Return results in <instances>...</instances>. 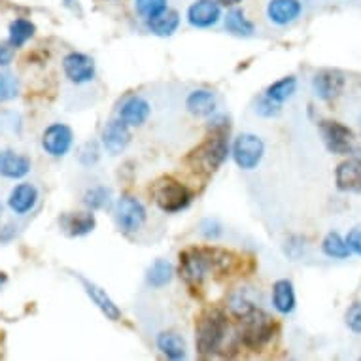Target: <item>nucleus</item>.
<instances>
[{
	"instance_id": "obj_1",
	"label": "nucleus",
	"mask_w": 361,
	"mask_h": 361,
	"mask_svg": "<svg viewBox=\"0 0 361 361\" xmlns=\"http://www.w3.org/2000/svg\"><path fill=\"white\" fill-rule=\"evenodd\" d=\"M210 137L204 142L195 148L188 157L190 163L195 171L210 174L218 169L229 154V146H227V133H229V121L225 118H216L210 121Z\"/></svg>"
},
{
	"instance_id": "obj_2",
	"label": "nucleus",
	"mask_w": 361,
	"mask_h": 361,
	"mask_svg": "<svg viewBox=\"0 0 361 361\" xmlns=\"http://www.w3.org/2000/svg\"><path fill=\"white\" fill-rule=\"evenodd\" d=\"M227 335V318L218 308H208L199 316L195 324V344L201 355L218 352Z\"/></svg>"
},
{
	"instance_id": "obj_3",
	"label": "nucleus",
	"mask_w": 361,
	"mask_h": 361,
	"mask_svg": "<svg viewBox=\"0 0 361 361\" xmlns=\"http://www.w3.org/2000/svg\"><path fill=\"white\" fill-rule=\"evenodd\" d=\"M276 326L273 318L255 307L250 312L238 316V338L250 350H261L274 337Z\"/></svg>"
},
{
	"instance_id": "obj_4",
	"label": "nucleus",
	"mask_w": 361,
	"mask_h": 361,
	"mask_svg": "<svg viewBox=\"0 0 361 361\" xmlns=\"http://www.w3.org/2000/svg\"><path fill=\"white\" fill-rule=\"evenodd\" d=\"M154 201L163 212L174 214L184 210L191 202L190 190L174 178H161L154 185Z\"/></svg>"
},
{
	"instance_id": "obj_5",
	"label": "nucleus",
	"mask_w": 361,
	"mask_h": 361,
	"mask_svg": "<svg viewBox=\"0 0 361 361\" xmlns=\"http://www.w3.org/2000/svg\"><path fill=\"white\" fill-rule=\"evenodd\" d=\"M208 271H212L210 248H193L180 254V274L185 282L199 284Z\"/></svg>"
},
{
	"instance_id": "obj_6",
	"label": "nucleus",
	"mask_w": 361,
	"mask_h": 361,
	"mask_svg": "<svg viewBox=\"0 0 361 361\" xmlns=\"http://www.w3.org/2000/svg\"><path fill=\"white\" fill-rule=\"evenodd\" d=\"M263 154H265L263 140L255 135H250V133H244V135L237 137V140L233 144V157L244 171H252L259 165Z\"/></svg>"
},
{
	"instance_id": "obj_7",
	"label": "nucleus",
	"mask_w": 361,
	"mask_h": 361,
	"mask_svg": "<svg viewBox=\"0 0 361 361\" xmlns=\"http://www.w3.org/2000/svg\"><path fill=\"white\" fill-rule=\"evenodd\" d=\"M320 133L326 148L331 154L348 155L354 146V133L338 121H322Z\"/></svg>"
},
{
	"instance_id": "obj_8",
	"label": "nucleus",
	"mask_w": 361,
	"mask_h": 361,
	"mask_svg": "<svg viewBox=\"0 0 361 361\" xmlns=\"http://www.w3.org/2000/svg\"><path fill=\"white\" fill-rule=\"evenodd\" d=\"M116 221L123 233H137L146 221V208L135 197L123 195L116 208Z\"/></svg>"
},
{
	"instance_id": "obj_9",
	"label": "nucleus",
	"mask_w": 361,
	"mask_h": 361,
	"mask_svg": "<svg viewBox=\"0 0 361 361\" xmlns=\"http://www.w3.org/2000/svg\"><path fill=\"white\" fill-rule=\"evenodd\" d=\"M344 85H346L344 74L341 71H333V68L318 71L312 78L314 95L322 101H331V99L341 95Z\"/></svg>"
},
{
	"instance_id": "obj_10",
	"label": "nucleus",
	"mask_w": 361,
	"mask_h": 361,
	"mask_svg": "<svg viewBox=\"0 0 361 361\" xmlns=\"http://www.w3.org/2000/svg\"><path fill=\"white\" fill-rule=\"evenodd\" d=\"M72 138L74 137H72L71 127L63 123H54L49 125L42 135V148L46 154L54 155V157H63L71 149Z\"/></svg>"
},
{
	"instance_id": "obj_11",
	"label": "nucleus",
	"mask_w": 361,
	"mask_h": 361,
	"mask_svg": "<svg viewBox=\"0 0 361 361\" xmlns=\"http://www.w3.org/2000/svg\"><path fill=\"white\" fill-rule=\"evenodd\" d=\"M219 18H221V8L218 0H195L188 8V21L191 27H197V29L214 27Z\"/></svg>"
},
{
	"instance_id": "obj_12",
	"label": "nucleus",
	"mask_w": 361,
	"mask_h": 361,
	"mask_svg": "<svg viewBox=\"0 0 361 361\" xmlns=\"http://www.w3.org/2000/svg\"><path fill=\"white\" fill-rule=\"evenodd\" d=\"M63 68H65L66 78L72 83L91 82L95 76V61L83 54L66 55L65 61H63Z\"/></svg>"
},
{
	"instance_id": "obj_13",
	"label": "nucleus",
	"mask_w": 361,
	"mask_h": 361,
	"mask_svg": "<svg viewBox=\"0 0 361 361\" xmlns=\"http://www.w3.org/2000/svg\"><path fill=\"white\" fill-rule=\"evenodd\" d=\"M302 4L301 0H271L267 4V18L279 27L293 23L301 18Z\"/></svg>"
},
{
	"instance_id": "obj_14",
	"label": "nucleus",
	"mask_w": 361,
	"mask_h": 361,
	"mask_svg": "<svg viewBox=\"0 0 361 361\" xmlns=\"http://www.w3.org/2000/svg\"><path fill=\"white\" fill-rule=\"evenodd\" d=\"M129 140V125L125 123L121 118L110 121V123L104 127V130H102V144H104V148H106L112 155L121 154V152L127 148Z\"/></svg>"
},
{
	"instance_id": "obj_15",
	"label": "nucleus",
	"mask_w": 361,
	"mask_h": 361,
	"mask_svg": "<svg viewBox=\"0 0 361 361\" xmlns=\"http://www.w3.org/2000/svg\"><path fill=\"white\" fill-rule=\"evenodd\" d=\"M335 182L341 191L361 193V161L357 157L343 161L335 171Z\"/></svg>"
},
{
	"instance_id": "obj_16",
	"label": "nucleus",
	"mask_w": 361,
	"mask_h": 361,
	"mask_svg": "<svg viewBox=\"0 0 361 361\" xmlns=\"http://www.w3.org/2000/svg\"><path fill=\"white\" fill-rule=\"evenodd\" d=\"M30 172V159L25 155H19L12 149L0 152V176L19 180Z\"/></svg>"
},
{
	"instance_id": "obj_17",
	"label": "nucleus",
	"mask_w": 361,
	"mask_h": 361,
	"mask_svg": "<svg viewBox=\"0 0 361 361\" xmlns=\"http://www.w3.org/2000/svg\"><path fill=\"white\" fill-rule=\"evenodd\" d=\"M38 202V190L32 184H19L16 185L8 199V207L12 208L13 214L25 216L29 214Z\"/></svg>"
},
{
	"instance_id": "obj_18",
	"label": "nucleus",
	"mask_w": 361,
	"mask_h": 361,
	"mask_svg": "<svg viewBox=\"0 0 361 361\" xmlns=\"http://www.w3.org/2000/svg\"><path fill=\"white\" fill-rule=\"evenodd\" d=\"M149 104L144 101L142 97H130L129 101L125 102L119 112V118L123 119L129 127H140V125L149 118Z\"/></svg>"
},
{
	"instance_id": "obj_19",
	"label": "nucleus",
	"mask_w": 361,
	"mask_h": 361,
	"mask_svg": "<svg viewBox=\"0 0 361 361\" xmlns=\"http://www.w3.org/2000/svg\"><path fill=\"white\" fill-rule=\"evenodd\" d=\"M82 282L83 288H85V293L91 297V301L95 302L97 307L101 308L102 314L106 316L108 320L116 322L121 318V310H119L118 305L106 295V291L102 290V288H99L97 284H93V282H89V280H82Z\"/></svg>"
},
{
	"instance_id": "obj_20",
	"label": "nucleus",
	"mask_w": 361,
	"mask_h": 361,
	"mask_svg": "<svg viewBox=\"0 0 361 361\" xmlns=\"http://www.w3.org/2000/svg\"><path fill=\"white\" fill-rule=\"evenodd\" d=\"M295 290L290 280H279L273 286V305L280 314H291L295 310Z\"/></svg>"
},
{
	"instance_id": "obj_21",
	"label": "nucleus",
	"mask_w": 361,
	"mask_h": 361,
	"mask_svg": "<svg viewBox=\"0 0 361 361\" xmlns=\"http://www.w3.org/2000/svg\"><path fill=\"white\" fill-rule=\"evenodd\" d=\"M185 108L193 116H210L216 110V97L207 89H197L185 99Z\"/></svg>"
},
{
	"instance_id": "obj_22",
	"label": "nucleus",
	"mask_w": 361,
	"mask_h": 361,
	"mask_svg": "<svg viewBox=\"0 0 361 361\" xmlns=\"http://www.w3.org/2000/svg\"><path fill=\"white\" fill-rule=\"evenodd\" d=\"M146 21H148V30L155 36H172L180 25V13L174 10H165L159 16L146 19Z\"/></svg>"
},
{
	"instance_id": "obj_23",
	"label": "nucleus",
	"mask_w": 361,
	"mask_h": 361,
	"mask_svg": "<svg viewBox=\"0 0 361 361\" xmlns=\"http://www.w3.org/2000/svg\"><path fill=\"white\" fill-rule=\"evenodd\" d=\"M61 225L71 237H82L93 231L95 227V216L93 214H66Z\"/></svg>"
},
{
	"instance_id": "obj_24",
	"label": "nucleus",
	"mask_w": 361,
	"mask_h": 361,
	"mask_svg": "<svg viewBox=\"0 0 361 361\" xmlns=\"http://www.w3.org/2000/svg\"><path fill=\"white\" fill-rule=\"evenodd\" d=\"M157 348L171 360H182L185 357V343L184 338L176 333H161L157 337Z\"/></svg>"
},
{
	"instance_id": "obj_25",
	"label": "nucleus",
	"mask_w": 361,
	"mask_h": 361,
	"mask_svg": "<svg viewBox=\"0 0 361 361\" xmlns=\"http://www.w3.org/2000/svg\"><path fill=\"white\" fill-rule=\"evenodd\" d=\"M295 91H297V78L286 76L282 78V80H279V82H274L273 85H269L265 95L269 97L271 101L282 104V102H286L288 99H291Z\"/></svg>"
},
{
	"instance_id": "obj_26",
	"label": "nucleus",
	"mask_w": 361,
	"mask_h": 361,
	"mask_svg": "<svg viewBox=\"0 0 361 361\" xmlns=\"http://www.w3.org/2000/svg\"><path fill=\"white\" fill-rule=\"evenodd\" d=\"M35 30L36 27L30 23L29 19L19 18L10 23V36H8V40H10L12 46H16V49H18L21 48V46H25V44L35 36Z\"/></svg>"
},
{
	"instance_id": "obj_27",
	"label": "nucleus",
	"mask_w": 361,
	"mask_h": 361,
	"mask_svg": "<svg viewBox=\"0 0 361 361\" xmlns=\"http://www.w3.org/2000/svg\"><path fill=\"white\" fill-rule=\"evenodd\" d=\"M322 250H324V254L327 257H331V259H348L350 257V248L348 243H346V238H343L338 233H329L326 238H324V243H322Z\"/></svg>"
},
{
	"instance_id": "obj_28",
	"label": "nucleus",
	"mask_w": 361,
	"mask_h": 361,
	"mask_svg": "<svg viewBox=\"0 0 361 361\" xmlns=\"http://www.w3.org/2000/svg\"><path fill=\"white\" fill-rule=\"evenodd\" d=\"M225 30L235 36H252L254 35V23L248 21L240 10H231L225 18Z\"/></svg>"
},
{
	"instance_id": "obj_29",
	"label": "nucleus",
	"mask_w": 361,
	"mask_h": 361,
	"mask_svg": "<svg viewBox=\"0 0 361 361\" xmlns=\"http://www.w3.org/2000/svg\"><path fill=\"white\" fill-rule=\"evenodd\" d=\"M172 274H174V269L169 261L157 259L154 265L149 267L148 271V284L154 286V288H163L172 280Z\"/></svg>"
},
{
	"instance_id": "obj_30",
	"label": "nucleus",
	"mask_w": 361,
	"mask_h": 361,
	"mask_svg": "<svg viewBox=\"0 0 361 361\" xmlns=\"http://www.w3.org/2000/svg\"><path fill=\"white\" fill-rule=\"evenodd\" d=\"M19 93V83L10 72H0V102H8L16 99Z\"/></svg>"
},
{
	"instance_id": "obj_31",
	"label": "nucleus",
	"mask_w": 361,
	"mask_h": 361,
	"mask_svg": "<svg viewBox=\"0 0 361 361\" xmlns=\"http://www.w3.org/2000/svg\"><path fill=\"white\" fill-rule=\"evenodd\" d=\"M135 8L144 19H152L166 10V0H135Z\"/></svg>"
},
{
	"instance_id": "obj_32",
	"label": "nucleus",
	"mask_w": 361,
	"mask_h": 361,
	"mask_svg": "<svg viewBox=\"0 0 361 361\" xmlns=\"http://www.w3.org/2000/svg\"><path fill=\"white\" fill-rule=\"evenodd\" d=\"M85 204H87L91 210H99V208L108 207L110 202V191L104 190V188H93L85 193Z\"/></svg>"
},
{
	"instance_id": "obj_33",
	"label": "nucleus",
	"mask_w": 361,
	"mask_h": 361,
	"mask_svg": "<svg viewBox=\"0 0 361 361\" xmlns=\"http://www.w3.org/2000/svg\"><path fill=\"white\" fill-rule=\"evenodd\" d=\"M229 308L235 316H243V314L250 312L252 308H255V305L246 297V290H238L231 295V301H229Z\"/></svg>"
},
{
	"instance_id": "obj_34",
	"label": "nucleus",
	"mask_w": 361,
	"mask_h": 361,
	"mask_svg": "<svg viewBox=\"0 0 361 361\" xmlns=\"http://www.w3.org/2000/svg\"><path fill=\"white\" fill-rule=\"evenodd\" d=\"M344 322L352 333L355 335H361V301L350 305L348 310H346V316H344Z\"/></svg>"
},
{
	"instance_id": "obj_35",
	"label": "nucleus",
	"mask_w": 361,
	"mask_h": 361,
	"mask_svg": "<svg viewBox=\"0 0 361 361\" xmlns=\"http://www.w3.org/2000/svg\"><path fill=\"white\" fill-rule=\"evenodd\" d=\"M21 130V118L16 112L0 114V133H19Z\"/></svg>"
},
{
	"instance_id": "obj_36",
	"label": "nucleus",
	"mask_w": 361,
	"mask_h": 361,
	"mask_svg": "<svg viewBox=\"0 0 361 361\" xmlns=\"http://www.w3.org/2000/svg\"><path fill=\"white\" fill-rule=\"evenodd\" d=\"M255 112L259 114V116H263V118H274V116H279L280 114V104L279 102L271 101V99L265 95L259 102H257Z\"/></svg>"
},
{
	"instance_id": "obj_37",
	"label": "nucleus",
	"mask_w": 361,
	"mask_h": 361,
	"mask_svg": "<svg viewBox=\"0 0 361 361\" xmlns=\"http://www.w3.org/2000/svg\"><path fill=\"white\" fill-rule=\"evenodd\" d=\"M346 243H348L350 252L355 255H360L361 257V227H354V229L348 233Z\"/></svg>"
},
{
	"instance_id": "obj_38",
	"label": "nucleus",
	"mask_w": 361,
	"mask_h": 361,
	"mask_svg": "<svg viewBox=\"0 0 361 361\" xmlns=\"http://www.w3.org/2000/svg\"><path fill=\"white\" fill-rule=\"evenodd\" d=\"M13 55H16V46L10 44V40L0 42V66H8L12 63Z\"/></svg>"
},
{
	"instance_id": "obj_39",
	"label": "nucleus",
	"mask_w": 361,
	"mask_h": 361,
	"mask_svg": "<svg viewBox=\"0 0 361 361\" xmlns=\"http://www.w3.org/2000/svg\"><path fill=\"white\" fill-rule=\"evenodd\" d=\"M6 280H8V276L4 273H2V271H0V286H4L6 284Z\"/></svg>"
},
{
	"instance_id": "obj_40",
	"label": "nucleus",
	"mask_w": 361,
	"mask_h": 361,
	"mask_svg": "<svg viewBox=\"0 0 361 361\" xmlns=\"http://www.w3.org/2000/svg\"><path fill=\"white\" fill-rule=\"evenodd\" d=\"M218 2H224V4H229V6H231V4H237L240 0H218Z\"/></svg>"
},
{
	"instance_id": "obj_41",
	"label": "nucleus",
	"mask_w": 361,
	"mask_h": 361,
	"mask_svg": "<svg viewBox=\"0 0 361 361\" xmlns=\"http://www.w3.org/2000/svg\"><path fill=\"white\" fill-rule=\"evenodd\" d=\"M0 214H2V204H0Z\"/></svg>"
}]
</instances>
